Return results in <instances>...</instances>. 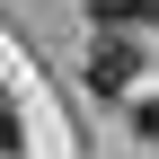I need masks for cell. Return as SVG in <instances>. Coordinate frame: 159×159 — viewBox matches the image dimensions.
Here are the masks:
<instances>
[{"label": "cell", "mask_w": 159, "mask_h": 159, "mask_svg": "<svg viewBox=\"0 0 159 159\" xmlns=\"http://www.w3.org/2000/svg\"><path fill=\"white\" fill-rule=\"evenodd\" d=\"M133 71H142V44H124V35H97V44H89V89L124 97V89H133Z\"/></svg>", "instance_id": "6da1fadb"}, {"label": "cell", "mask_w": 159, "mask_h": 159, "mask_svg": "<svg viewBox=\"0 0 159 159\" xmlns=\"http://www.w3.org/2000/svg\"><path fill=\"white\" fill-rule=\"evenodd\" d=\"M89 18H106V27H124V18H142V0H89Z\"/></svg>", "instance_id": "7a4b0ae2"}, {"label": "cell", "mask_w": 159, "mask_h": 159, "mask_svg": "<svg viewBox=\"0 0 159 159\" xmlns=\"http://www.w3.org/2000/svg\"><path fill=\"white\" fill-rule=\"evenodd\" d=\"M0 150H18V106L0 97Z\"/></svg>", "instance_id": "3957f363"}, {"label": "cell", "mask_w": 159, "mask_h": 159, "mask_svg": "<svg viewBox=\"0 0 159 159\" xmlns=\"http://www.w3.org/2000/svg\"><path fill=\"white\" fill-rule=\"evenodd\" d=\"M142 133H159V97H150V106H142Z\"/></svg>", "instance_id": "277c9868"}]
</instances>
